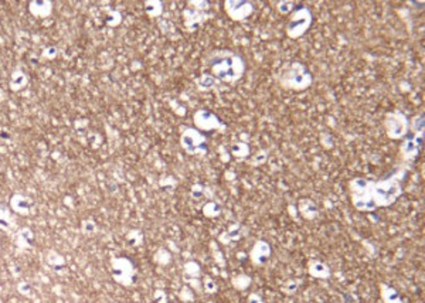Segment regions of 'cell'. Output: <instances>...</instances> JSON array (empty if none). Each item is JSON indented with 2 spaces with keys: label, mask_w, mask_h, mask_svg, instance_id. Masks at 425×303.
Masks as SVG:
<instances>
[{
  "label": "cell",
  "mask_w": 425,
  "mask_h": 303,
  "mask_svg": "<svg viewBox=\"0 0 425 303\" xmlns=\"http://www.w3.org/2000/svg\"><path fill=\"white\" fill-rule=\"evenodd\" d=\"M309 272L313 276H316V278H327L330 275L327 266L323 262H318V261L312 262L311 266H309Z\"/></svg>",
  "instance_id": "13"
},
{
  "label": "cell",
  "mask_w": 425,
  "mask_h": 303,
  "mask_svg": "<svg viewBox=\"0 0 425 303\" xmlns=\"http://www.w3.org/2000/svg\"><path fill=\"white\" fill-rule=\"evenodd\" d=\"M384 126H386V130H387L388 137H391V139H401L410 130V122H408V118L402 112L395 111V112L387 114L386 121H384Z\"/></svg>",
  "instance_id": "6"
},
{
  "label": "cell",
  "mask_w": 425,
  "mask_h": 303,
  "mask_svg": "<svg viewBox=\"0 0 425 303\" xmlns=\"http://www.w3.org/2000/svg\"><path fill=\"white\" fill-rule=\"evenodd\" d=\"M248 303H262V299L258 295H251L248 297Z\"/></svg>",
  "instance_id": "21"
},
{
  "label": "cell",
  "mask_w": 425,
  "mask_h": 303,
  "mask_svg": "<svg viewBox=\"0 0 425 303\" xmlns=\"http://www.w3.org/2000/svg\"><path fill=\"white\" fill-rule=\"evenodd\" d=\"M231 153L236 156V158H245V156H248V153H250V147H248V144L247 143H243V142H238V143H234L233 146H231Z\"/></svg>",
  "instance_id": "16"
},
{
  "label": "cell",
  "mask_w": 425,
  "mask_h": 303,
  "mask_svg": "<svg viewBox=\"0 0 425 303\" xmlns=\"http://www.w3.org/2000/svg\"><path fill=\"white\" fill-rule=\"evenodd\" d=\"M295 10V3L294 2H279L278 3V12L282 15H291Z\"/></svg>",
  "instance_id": "18"
},
{
  "label": "cell",
  "mask_w": 425,
  "mask_h": 303,
  "mask_svg": "<svg viewBox=\"0 0 425 303\" xmlns=\"http://www.w3.org/2000/svg\"><path fill=\"white\" fill-rule=\"evenodd\" d=\"M226 13L230 16V19H233L234 22H244L247 17H250L254 12V6L250 2H236V0H228L224 3Z\"/></svg>",
  "instance_id": "8"
},
{
  "label": "cell",
  "mask_w": 425,
  "mask_h": 303,
  "mask_svg": "<svg viewBox=\"0 0 425 303\" xmlns=\"http://www.w3.org/2000/svg\"><path fill=\"white\" fill-rule=\"evenodd\" d=\"M313 83L312 74L302 62L289 64L279 77V84L285 90L291 91H304L308 90Z\"/></svg>",
  "instance_id": "2"
},
{
  "label": "cell",
  "mask_w": 425,
  "mask_h": 303,
  "mask_svg": "<svg viewBox=\"0 0 425 303\" xmlns=\"http://www.w3.org/2000/svg\"><path fill=\"white\" fill-rule=\"evenodd\" d=\"M203 211H204V214L207 217H214V215L219 214L220 208H219V205H216V203H208V204H205Z\"/></svg>",
  "instance_id": "19"
},
{
  "label": "cell",
  "mask_w": 425,
  "mask_h": 303,
  "mask_svg": "<svg viewBox=\"0 0 425 303\" xmlns=\"http://www.w3.org/2000/svg\"><path fill=\"white\" fill-rule=\"evenodd\" d=\"M381 290H383L381 295H383V299H384V302L386 303H402L400 295H398L393 288L383 285V286H381Z\"/></svg>",
  "instance_id": "15"
},
{
  "label": "cell",
  "mask_w": 425,
  "mask_h": 303,
  "mask_svg": "<svg viewBox=\"0 0 425 303\" xmlns=\"http://www.w3.org/2000/svg\"><path fill=\"white\" fill-rule=\"evenodd\" d=\"M313 22V15L308 6H301L295 9L289 16L287 24V34L291 38H299L311 29Z\"/></svg>",
  "instance_id": "4"
},
{
  "label": "cell",
  "mask_w": 425,
  "mask_h": 303,
  "mask_svg": "<svg viewBox=\"0 0 425 303\" xmlns=\"http://www.w3.org/2000/svg\"><path fill=\"white\" fill-rule=\"evenodd\" d=\"M184 17H186V27L191 31L196 30L198 26L204 22L203 16L200 15V13H197L196 10H191V9L184 12Z\"/></svg>",
  "instance_id": "11"
},
{
  "label": "cell",
  "mask_w": 425,
  "mask_h": 303,
  "mask_svg": "<svg viewBox=\"0 0 425 303\" xmlns=\"http://www.w3.org/2000/svg\"><path fill=\"white\" fill-rule=\"evenodd\" d=\"M205 288H207V290H208L210 293H212V292L217 289V286H216L212 282H210V279H208V280H205Z\"/></svg>",
  "instance_id": "20"
},
{
  "label": "cell",
  "mask_w": 425,
  "mask_h": 303,
  "mask_svg": "<svg viewBox=\"0 0 425 303\" xmlns=\"http://www.w3.org/2000/svg\"><path fill=\"white\" fill-rule=\"evenodd\" d=\"M216 84H217V80L210 74H203L197 80L198 90H201V91H210L216 87Z\"/></svg>",
  "instance_id": "14"
},
{
  "label": "cell",
  "mask_w": 425,
  "mask_h": 303,
  "mask_svg": "<svg viewBox=\"0 0 425 303\" xmlns=\"http://www.w3.org/2000/svg\"><path fill=\"white\" fill-rule=\"evenodd\" d=\"M422 139H424V133H414L411 132V135L401 146V153L404 155L405 159H414L418 155V152L421 149L422 144Z\"/></svg>",
  "instance_id": "9"
},
{
  "label": "cell",
  "mask_w": 425,
  "mask_h": 303,
  "mask_svg": "<svg viewBox=\"0 0 425 303\" xmlns=\"http://www.w3.org/2000/svg\"><path fill=\"white\" fill-rule=\"evenodd\" d=\"M194 119V125L197 126L198 130H224L226 125L221 122V119L214 115L211 111L208 109H198L196 111V114L193 116Z\"/></svg>",
  "instance_id": "7"
},
{
  "label": "cell",
  "mask_w": 425,
  "mask_h": 303,
  "mask_svg": "<svg viewBox=\"0 0 425 303\" xmlns=\"http://www.w3.org/2000/svg\"><path fill=\"white\" fill-rule=\"evenodd\" d=\"M401 184L397 179H383L370 186V197L377 207H388L401 196Z\"/></svg>",
  "instance_id": "3"
},
{
  "label": "cell",
  "mask_w": 425,
  "mask_h": 303,
  "mask_svg": "<svg viewBox=\"0 0 425 303\" xmlns=\"http://www.w3.org/2000/svg\"><path fill=\"white\" fill-rule=\"evenodd\" d=\"M180 143L189 155L204 156L207 153V137L194 128H184L180 137Z\"/></svg>",
  "instance_id": "5"
},
{
  "label": "cell",
  "mask_w": 425,
  "mask_h": 303,
  "mask_svg": "<svg viewBox=\"0 0 425 303\" xmlns=\"http://www.w3.org/2000/svg\"><path fill=\"white\" fill-rule=\"evenodd\" d=\"M410 129L414 133H424V114L417 115L410 122Z\"/></svg>",
  "instance_id": "17"
},
{
  "label": "cell",
  "mask_w": 425,
  "mask_h": 303,
  "mask_svg": "<svg viewBox=\"0 0 425 303\" xmlns=\"http://www.w3.org/2000/svg\"><path fill=\"white\" fill-rule=\"evenodd\" d=\"M299 210L306 218H313L318 214V208H316L315 203L312 200H308V198H304V200L299 201Z\"/></svg>",
  "instance_id": "12"
},
{
  "label": "cell",
  "mask_w": 425,
  "mask_h": 303,
  "mask_svg": "<svg viewBox=\"0 0 425 303\" xmlns=\"http://www.w3.org/2000/svg\"><path fill=\"white\" fill-rule=\"evenodd\" d=\"M208 67L211 75L217 81L223 83H236L244 75L245 62L240 54L230 50H217L208 57Z\"/></svg>",
  "instance_id": "1"
},
{
  "label": "cell",
  "mask_w": 425,
  "mask_h": 303,
  "mask_svg": "<svg viewBox=\"0 0 425 303\" xmlns=\"http://www.w3.org/2000/svg\"><path fill=\"white\" fill-rule=\"evenodd\" d=\"M271 257V247L265 241H257L251 250L250 258L255 265H265Z\"/></svg>",
  "instance_id": "10"
}]
</instances>
